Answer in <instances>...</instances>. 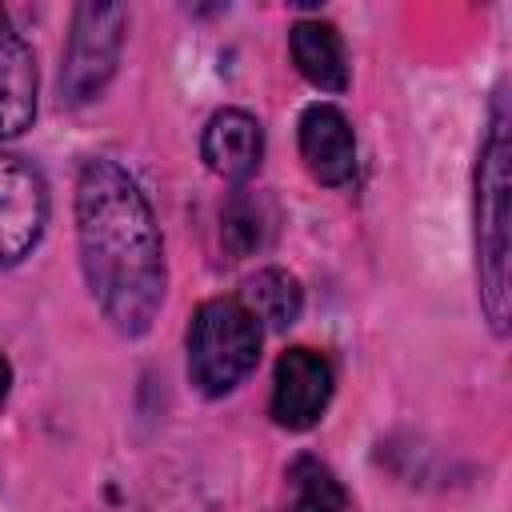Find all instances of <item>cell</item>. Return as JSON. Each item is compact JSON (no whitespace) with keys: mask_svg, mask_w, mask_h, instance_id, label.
<instances>
[{"mask_svg":"<svg viewBox=\"0 0 512 512\" xmlns=\"http://www.w3.org/2000/svg\"><path fill=\"white\" fill-rule=\"evenodd\" d=\"M80 268L120 336H144L164 300V240L140 184L116 160H88L76 180Z\"/></svg>","mask_w":512,"mask_h":512,"instance_id":"1","label":"cell"},{"mask_svg":"<svg viewBox=\"0 0 512 512\" xmlns=\"http://www.w3.org/2000/svg\"><path fill=\"white\" fill-rule=\"evenodd\" d=\"M508 100L496 92L492 116L476 156V272H480V304L496 336L508 332L512 288H508Z\"/></svg>","mask_w":512,"mask_h":512,"instance_id":"2","label":"cell"},{"mask_svg":"<svg viewBox=\"0 0 512 512\" xmlns=\"http://www.w3.org/2000/svg\"><path fill=\"white\" fill-rule=\"evenodd\" d=\"M260 360V320L232 296L204 300L188 324V376L204 396H228Z\"/></svg>","mask_w":512,"mask_h":512,"instance_id":"3","label":"cell"},{"mask_svg":"<svg viewBox=\"0 0 512 512\" xmlns=\"http://www.w3.org/2000/svg\"><path fill=\"white\" fill-rule=\"evenodd\" d=\"M124 28H128L124 4H96V0L76 4L64 48V72H60V92L68 104H92L108 88L120 64Z\"/></svg>","mask_w":512,"mask_h":512,"instance_id":"4","label":"cell"},{"mask_svg":"<svg viewBox=\"0 0 512 512\" xmlns=\"http://www.w3.org/2000/svg\"><path fill=\"white\" fill-rule=\"evenodd\" d=\"M44 224H48L44 176L20 156H0V268L20 264L36 248Z\"/></svg>","mask_w":512,"mask_h":512,"instance_id":"5","label":"cell"},{"mask_svg":"<svg viewBox=\"0 0 512 512\" xmlns=\"http://www.w3.org/2000/svg\"><path fill=\"white\" fill-rule=\"evenodd\" d=\"M336 376L324 352L316 348H288L276 360V380H272V420L288 432L312 428L328 400H332Z\"/></svg>","mask_w":512,"mask_h":512,"instance_id":"6","label":"cell"},{"mask_svg":"<svg viewBox=\"0 0 512 512\" xmlns=\"http://www.w3.org/2000/svg\"><path fill=\"white\" fill-rule=\"evenodd\" d=\"M300 156L312 180L344 188L356 176V136L336 104H308L300 112Z\"/></svg>","mask_w":512,"mask_h":512,"instance_id":"7","label":"cell"},{"mask_svg":"<svg viewBox=\"0 0 512 512\" xmlns=\"http://www.w3.org/2000/svg\"><path fill=\"white\" fill-rule=\"evenodd\" d=\"M200 152H204V164L216 176H224L232 184H244L264 160V128L244 108H220L204 128Z\"/></svg>","mask_w":512,"mask_h":512,"instance_id":"8","label":"cell"},{"mask_svg":"<svg viewBox=\"0 0 512 512\" xmlns=\"http://www.w3.org/2000/svg\"><path fill=\"white\" fill-rule=\"evenodd\" d=\"M36 120V60L12 16L0 8V140L20 136Z\"/></svg>","mask_w":512,"mask_h":512,"instance_id":"9","label":"cell"},{"mask_svg":"<svg viewBox=\"0 0 512 512\" xmlns=\"http://www.w3.org/2000/svg\"><path fill=\"white\" fill-rule=\"evenodd\" d=\"M288 48H292V64L300 68V76L308 84H316L320 92L348 88V56H344V40H340L336 24L296 20L288 32Z\"/></svg>","mask_w":512,"mask_h":512,"instance_id":"10","label":"cell"},{"mask_svg":"<svg viewBox=\"0 0 512 512\" xmlns=\"http://www.w3.org/2000/svg\"><path fill=\"white\" fill-rule=\"evenodd\" d=\"M240 304L256 320H264L268 328H292L300 320V308H304V288L284 268H260L256 276H248Z\"/></svg>","mask_w":512,"mask_h":512,"instance_id":"11","label":"cell"},{"mask_svg":"<svg viewBox=\"0 0 512 512\" xmlns=\"http://www.w3.org/2000/svg\"><path fill=\"white\" fill-rule=\"evenodd\" d=\"M276 232V212L264 196L240 188L232 192V200L224 204V224H220V236H224V248L240 260V256H252L260 252Z\"/></svg>","mask_w":512,"mask_h":512,"instance_id":"12","label":"cell"},{"mask_svg":"<svg viewBox=\"0 0 512 512\" xmlns=\"http://www.w3.org/2000/svg\"><path fill=\"white\" fill-rule=\"evenodd\" d=\"M288 484H292V504L284 512H344L348 504L340 480L316 456H296L288 464Z\"/></svg>","mask_w":512,"mask_h":512,"instance_id":"13","label":"cell"},{"mask_svg":"<svg viewBox=\"0 0 512 512\" xmlns=\"http://www.w3.org/2000/svg\"><path fill=\"white\" fill-rule=\"evenodd\" d=\"M8 388H12V364H8V360H4V352H0V404H4Z\"/></svg>","mask_w":512,"mask_h":512,"instance_id":"14","label":"cell"}]
</instances>
